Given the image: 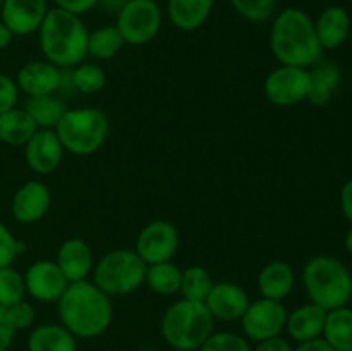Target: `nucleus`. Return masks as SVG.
I'll return each instance as SVG.
<instances>
[{
	"instance_id": "obj_1",
	"label": "nucleus",
	"mask_w": 352,
	"mask_h": 351,
	"mask_svg": "<svg viewBox=\"0 0 352 351\" xmlns=\"http://www.w3.org/2000/svg\"><path fill=\"white\" fill-rule=\"evenodd\" d=\"M60 323L79 339H91L105 332L112 323L113 306L93 281L69 282L57 301Z\"/></svg>"
},
{
	"instance_id": "obj_2",
	"label": "nucleus",
	"mask_w": 352,
	"mask_h": 351,
	"mask_svg": "<svg viewBox=\"0 0 352 351\" xmlns=\"http://www.w3.org/2000/svg\"><path fill=\"white\" fill-rule=\"evenodd\" d=\"M270 48L282 65L311 67L322 58L323 48L315 31V21L301 9L289 7L274 19Z\"/></svg>"
},
{
	"instance_id": "obj_3",
	"label": "nucleus",
	"mask_w": 352,
	"mask_h": 351,
	"mask_svg": "<svg viewBox=\"0 0 352 351\" xmlns=\"http://www.w3.org/2000/svg\"><path fill=\"white\" fill-rule=\"evenodd\" d=\"M38 34L45 61L57 67L78 65L88 55V30L81 17L67 10L48 9Z\"/></svg>"
},
{
	"instance_id": "obj_4",
	"label": "nucleus",
	"mask_w": 352,
	"mask_h": 351,
	"mask_svg": "<svg viewBox=\"0 0 352 351\" xmlns=\"http://www.w3.org/2000/svg\"><path fill=\"white\" fill-rule=\"evenodd\" d=\"M302 284L309 301L323 310L347 306L352 299V274L346 264L330 255H318L306 262Z\"/></svg>"
},
{
	"instance_id": "obj_5",
	"label": "nucleus",
	"mask_w": 352,
	"mask_h": 351,
	"mask_svg": "<svg viewBox=\"0 0 352 351\" xmlns=\"http://www.w3.org/2000/svg\"><path fill=\"white\" fill-rule=\"evenodd\" d=\"M215 319L205 303L179 299L162 315L160 332L165 343L177 351H196L212 336Z\"/></svg>"
},
{
	"instance_id": "obj_6",
	"label": "nucleus",
	"mask_w": 352,
	"mask_h": 351,
	"mask_svg": "<svg viewBox=\"0 0 352 351\" xmlns=\"http://www.w3.org/2000/svg\"><path fill=\"white\" fill-rule=\"evenodd\" d=\"M65 151L78 157L96 153L109 136V117L100 109H67L55 126Z\"/></svg>"
},
{
	"instance_id": "obj_7",
	"label": "nucleus",
	"mask_w": 352,
	"mask_h": 351,
	"mask_svg": "<svg viewBox=\"0 0 352 351\" xmlns=\"http://www.w3.org/2000/svg\"><path fill=\"white\" fill-rule=\"evenodd\" d=\"M146 267L143 258L129 248H119L103 255L93 267V282L105 295L126 296L144 284Z\"/></svg>"
},
{
	"instance_id": "obj_8",
	"label": "nucleus",
	"mask_w": 352,
	"mask_h": 351,
	"mask_svg": "<svg viewBox=\"0 0 352 351\" xmlns=\"http://www.w3.org/2000/svg\"><path fill=\"white\" fill-rule=\"evenodd\" d=\"M117 30L127 45H146L162 28V10L155 0H126L117 14Z\"/></svg>"
},
{
	"instance_id": "obj_9",
	"label": "nucleus",
	"mask_w": 352,
	"mask_h": 351,
	"mask_svg": "<svg viewBox=\"0 0 352 351\" xmlns=\"http://www.w3.org/2000/svg\"><path fill=\"white\" fill-rule=\"evenodd\" d=\"M308 67L298 65H280L267 76L263 83L265 96L270 103L277 107H292L305 102L309 93Z\"/></svg>"
},
{
	"instance_id": "obj_10",
	"label": "nucleus",
	"mask_w": 352,
	"mask_h": 351,
	"mask_svg": "<svg viewBox=\"0 0 352 351\" xmlns=\"http://www.w3.org/2000/svg\"><path fill=\"white\" fill-rule=\"evenodd\" d=\"M287 308L277 299L260 298L251 301L244 315L241 317V326L246 339L260 341L280 336L287 323Z\"/></svg>"
},
{
	"instance_id": "obj_11",
	"label": "nucleus",
	"mask_w": 352,
	"mask_h": 351,
	"mask_svg": "<svg viewBox=\"0 0 352 351\" xmlns=\"http://www.w3.org/2000/svg\"><path fill=\"white\" fill-rule=\"evenodd\" d=\"M179 248V231L168 220H153L140 231L136 251L146 265L168 262Z\"/></svg>"
},
{
	"instance_id": "obj_12",
	"label": "nucleus",
	"mask_w": 352,
	"mask_h": 351,
	"mask_svg": "<svg viewBox=\"0 0 352 351\" xmlns=\"http://www.w3.org/2000/svg\"><path fill=\"white\" fill-rule=\"evenodd\" d=\"M26 292L41 303H57L67 289L69 281L52 260H38L24 272Z\"/></svg>"
},
{
	"instance_id": "obj_13",
	"label": "nucleus",
	"mask_w": 352,
	"mask_h": 351,
	"mask_svg": "<svg viewBox=\"0 0 352 351\" xmlns=\"http://www.w3.org/2000/svg\"><path fill=\"white\" fill-rule=\"evenodd\" d=\"M64 147L55 129H38L24 145V158L28 167L36 174H52L57 171L64 158Z\"/></svg>"
},
{
	"instance_id": "obj_14",
	"label": "nucleus",
	"mask_w": 352,
	"mask_h": 351,
	"mask_svg": "<svg viewBox=\"0 0 352 351\" xmlns=\"http://www.w3.org/2000/svg\"><path fill=\"white\" fill-rule=\"evenodd\" d=\"M47 12V0H2L0 17L14 36H26L40 30Z\"/></svg>"
},
{
	"instance_id": "obj_15",
	"label": "nucleus",
	"mask_w": 352,
	"mask_h": 351,
	"mask_svg": "<svg viewBox=\"0 0 352 351\" xmlns=\"http://www.w3.org/2000/svg\"><path fill=\"white\" fill-rule=\"evenodd\" d=\"M52 205V193L41 181H28L16 189L10 202L12 217L21 224H34L43 219Z\"/></svg>"
},
{
	"instance_id": "obj_16",
	"label": "nucleus",
	"mask_w": 352,
	"mask_h": 351,
	"mask_svg": "<svg viewBox=\"0 0 352 351\" xmlns=\"http://www.w3.org/2000/svg\"><path fill=\"white\" fill-rule=\"evenodd\" d=\"M16 83L19 92L30 96L54 95L64 83L60 67L48 61H31L17 71Z\"/></svg>"
},
{
	"instance_id": "obj_17",
	"label": "nucleus",
	"mask_w": 352,
	"mask_h": 351,
	"mask_svg": "<svg viewBox=\"0 0 352 351\" xmlns=\"http://www.w3.org/2000/svg\"><path fill=\"white\" fill-rule=\"evenodd\" d=\"M250 303L248 292L239 284L229 281L213 282L212 291L205 299L206 308L210 310L213 319L223 320V322L241 320Z\"/></svg>"
},
{
	"instance_id": "obj_18",
	"label": "nucleus",
	"mask_w": 352,
	"mask_h": 351,
	"mask_svg": "<svg viewBox=\"0 0 352 351\" xmlns=\"http://www.w3.org/2000/svg\"><path fill=\"white\" fill-rule=\"evenodd\" d=\"M55 264L58 265L69 282L86 281L88 275L93 274V267H95L91 246L79 237L65 240L58 246Z\"/></svg>"
},
{
	"instance_id": "obj_19",
	"label": "nucleus",
	"mask_w": 352,
	"mask_h": 351,
	"mask_svg": "<svg viewBox=\"0 0 352 351\" xmlns=\"http://www.w3.org/2000/svg\"><path fill=\"white\" fill-rule=\"evenodd\" d=\"M325 320L327 310H323L322 306L309 301L298 306V308H294L292 312H289L285 330H287L289 336L294 341H298V343L318 339L323 334Z\"/></svg>"
},
{
	"instance_id": "obj_20",
	"label": "nucleus",
	"mask_w": 352,
	"mask_h": 351,
	"mask_svg": "<svg viewBox=\"0 0 352 351\" xmlns=\"http://www.w3.org/2000/svg\"><path fill=\"white\" fill-rule=\"evenodd\" d=\"M315 31L323 50H333L340 47L349 36V12L340 6L327 7L315 21Z\"/></svg>"
},
{
	"instance_id": "obj_21",
	"label": "nucleus",
	"mask_w": 352,
	"mask_h": 351,
	"mask_svg": "<svg viewBox=\"0 0 352 351\" xmlns=\"http://www.w3.org/2000/svg\"><path fill=\"white\" fill-rule=\"evenodd\" d=\"M294 284V268L282 260L270 262L258 274V289L261 292V298L282 301L291 295Z\"/></svg>"
},
{
	"instance_id": "obj_22",
	"label": "nucleus",
	"mask_w": 352,
	"mask_h": 351,
	"mask_svg": "<svg viewBox=\"0 0 352 351\" xmlns=\"http://www.w3.org/2000/svg\"><path fill=\"white\" fill-rule=\"evenodd\" d=\"M311 83H309L308 102L315 107H327L333 98V93L339 88L342 72L339 65L330 61H318L309 69Z\"/></svg>"
},
{
	"instance_id": "obj_23",
	"label": "nucleus",
	"mask_w": 352,
	"mask_h": 351,
	"mask_svg": "<svg viewBox=\"0 0 352 351\" xmlns=\"http://www.w3.org/2000/svg\"><path fill=\"white\" fill-rule=\"evenodd\" d=\"M213 0H167L170 23L182 31H195L208 21Z\"/></svg>"
},
{
	"instance_id": "obj_24",
	"label": "nucleus",
	"mask_w": 352,
	"mask_h": 351,
	"mask_svg": "<svg viewBox=\"0 0 352 351\" xmlns=\"http://www.w3.org/2000/svg\"><path fill=\"white\" fill-rule=\"evenodd\" d=\"M28 351H78V337L62 323H41L31 330Z\"/></svg>"
},
{
	"instance_id": "obj_25",
	"label": "nucleus",
	"mask_w": 352,
	"mask_h": 351,
	"mask_svg": "<svg viewBox=\"0 0 352 351\" xmlns=\"http://www.w3.org/2000/svg\"><path fill=\"white\" fill-rule=\"evenodd\" d=\"M38 131V126L24 109L14 107L0 114V141L10 147H24Z\"/></svg>"
},
{
	"instance_id": "obj_26",
	"label": "nucleus",
	"mask_w": 352,
	"mask_h": 351,
	"mask_svg": "<svg viewBox=\"0 0 352 351\" xmlns=\"http://www.w3.org/2000/svg\"><path fill=\"white\" fill-rule=\"evenodd\" d=\"M323 339L336 351H352V308H340L327 312Z\"/></svg>"
},
{
	"instance_id": "obj_27",
	"label": "nucleus",
	"mask_w": 352,
	"mask_h": 351,
	"mask_svg": "<svg viewBox=\"0 0 352 351\" xmlns=\"http://www.w3.org/2000/svg\"><path fill=\"white\" fill-rule=\"evenodd\" d=\"M23 109L30 114L38 129H55L62 116L67 112L64 100L57 98L55 95L30 96Z\"/></svg>"
},
{
	"instance_id": "obj_28",
	"label": "nucleus",
	"mask_w": 352,
	"mask_h": 351,
	"mask_svg": "<svg viewBox=\"0 0 352 351\" xmlns=\"http://www.w3.org/2000/svg\"><path fill=\"white\" fill-rule=\"evenodd\" d=\"M181 277L182 268H179L174 262L168 260L148 265L144 282L157 295L172 296L181 289Z\"/></svg>"
},
{
	"instance_id": "obj_29",
	"label": "nucleus",
	"mask_w": 352,
	"mask_h": 351,
	"mask_svg": "<svg viewBox=\"0 0 352 351\" xmlns=\"http://www.w3.org/2000/svg\"><path fill=\"white\" fill-rule=\"evenodd\" d=\"M212 288V275H210V272L206 270L205 267H201V265H191V267L182 270L181 289H179V292H181L184 299L205 303V299L208 298Z\"/></svg>"
},
{
	"instance_id": "obj_30",
	"label": "nucleus",
	"mask_w": 352,
	"mask_h": 351,
	"mask_svg": "<svg viewBox=\"0 0 352 351\" xmlns=\"http://www.w3.org/2000/svg\"><path fill=\"white\" fill-rule=\"evenodd\" d=\"M124 47V40L120 36L117 26H102L89 33L88 36V54L100 61L116 57Z\"/></svg>"
},
{
	"instance_id": "obj_31",
	"label": "nucleus",
	"mask_w": 352,
	"mask_h": 351,
	"mask_svg": "<svg viewBox=\"0 0 352 351\" xmlns=\"http://www.w3.org/2000/svg\"><path fill=\"white\" fill-rule=\"evenodd\" d=\"M24 295H26L24 275L12 265L0 268V306L9 308L24 299Z\"/></svg>"
},
{
	"instance_id": "obj_32",
	"label": "nucleus",
	"mask_w": 352,
	"mask_h": 351,
	"mask_svg": "<svg viewBox=\"0 0 352 351\" xmlns=\"http://www.w3.org/2000/svg\"><path fill=\"white\" fill-rule=\"evenodd\" d=\"M72 85L85 95H93L105 88L107 74L100 65L81 64L72 71Z\"/></svg>"
},
{
	"instance_id": "obj_33",
	"label": "nucleus",
	"mask_w": 352,
	"mask_h": 351,
	"mask_svg": "<svg viewBox=\"0 0 352 351\" xmlns=\"http://www.w3.org/2000/svg\"><path fill=\"white\" fill-rule=\"evenodd\" d=\"M234 10L250 23H265L275 12L277 0H230Z\"/></svg>"
},
{
	"instance_id": "obj_34",
	"label": "nucleus",
	"mask_w": 352,
	"mask_h": 351,
	"mask_svg": "<svg viewBox=\"0 0 352 351\" xmlns=\"http://www.w3.org/2000/svg\"><path fill=\"white\" fill-rule=\"evenodd\" d=\"M198 351H251L250 343L244 336L236 332H212V336L201 344Z\"/></svg>"
},
{
	"instance_id": "obj_35",
	"label": "nucleus",
	"mask_w": 352,
	"mask_h": 351,
	"mask_svg": "<svg viewBox=\"0 0 352 351\" xmlns=\"http://www.w3.org/2000/svg\"><path fill=\"white\" fill-rule=\"evenodd\" d=\"M24 251V244L19 240H16L9 227L3 222H0V268L10 267Z\"/></svg>"
},
{
	"instance_id": "obj_36",
	"label": "nucleus",
	"mask_w": 352,
	"mask_h": 351,
	"mask_svg": "<svg viewBox=\"0 0 352 351\" xmlns=\"http://www.w3.org/2000/svg\"><path fill=\"white\" fill-rule=\"evenodd\" d=\"M7 310V317H9L10 323H12L14 330H24L30 329L33 326L34 319H36V312H34V306L31 305L26 299H21L16 305L9 306Z\"/></svg>"
},
{
	"instance_id": "obj_37",
	"label": "nucleus",
	"mask_w": 352,
	"mask_h": 351,
	"mask_svg": "<svg viewBox=\"0 0 352 351\" xmlns=\"http://www.w3.org/2000/svg\"><path fill=\"white\" fill-rule=\"evenodd\" d=\"M19 100V88L16 79L0 72V114L14 109Z\"/></svg>"
},
{
	"instance_id": "obj_38",
	"label": "nucleus",
	"mask_w": 352,
	"mask_h": 351,
	"mask_svg": "<svg viewBox=\"0 0 352 351\" xmlns=\"http://www.w3.org/2000/svg\"><path fill=\"white\" fill-rule=\"evenodd\" d=\"M55 7L67 12L76 14V16H82V14L89 12L93 7L100 3V0H54Z\"/></svg>"
},
{
	"instance_id": "obj_39",
	"label": "nucleus",
	"mask_w": 352,
	"mask_h": 351,
	"mask_svg": "<svg viewBox=\"0 0 352 351\" xmlns=\"http://www.w3.org/2000/svg\"><path fill=\"white\" fill-rule=\"evenodd\" d=\"M16 330H14L12 323H10L9 317H7V310L0 306V351H7L12 344Z\"/></svg>"
},
{
	"instance_id": "obj_40",
	"label": "nucleus",
	"mask_w": 352,
	"mask_h": 351,
	"mask_svg": "<svg viewBox=\"0 0 352 351\" xmlns=\"http://www.w3.org/2000/svg\"><path fill=\"white\" fill-rule=\"evenodd\" d=\"M251 351H292V346L287 339H284L282 336H277L272 337V339L260 341L256 344V348Z\"/></svg>"
},
{
	"instance_id": "obj_41",
	"label": "nucleus",
	"mask_w": 352,
	"mask_h": 351,
	"mask_svg": "<svg viewBox=\"0 0 352 351\" xmlns=\"http://www.w3.org/2000/svg\"><path fill=\"white\" fill-rule=\"evenodd\" d=\"M340 209H342L344 217L352 224V179L340 189Z\"/></svg>"
},
{
	"instance_id": "obj_42",
	"label": "nucleus",
	"mask_w": 352,
	"mask_h": 351,
	"mask_svg": "<svg viewBox=\"0 0 352 351\" xmlns=\"http://www.w3.org/2000/svg\"><path fill=\"white\" fill-rule=\"evenodd\" d=\"M292 351H336L323 337L318 339L305 341V343H298V346L292 348Z\"/></svg>"
},
{
	"instance_id": "obj_43",
	"label": "nucleus",
	"mask_w": 352,
	"mask_h": 351,
	"mask_svg": "<svg viewBox=\"0 0 352 351\" xmlns=\"http://www.w3.org/2000/svg\"><path fill=\"white\" fill-rule=\"evenodd\" d=\"M12 38L14 34L10 33L9 28H7L6 24L2 23V19H0V52L6 50V48L12 43Z\"/></svg>"
},
{
	"instance_id": "obj_44",
	"label": "nucleus",
	"mask_w": 352,
	"mask_h": 351,
	"mask_svg": "<svg viewBox=\"0 0 352 351\" xmlns=\"http://www.w3.org/2000/svg\"><path fill=\"white\" fill-rule=\"evenodd\" d=\"M344 246H346L347 253L352 255V224H351L349 231L346 233V237H344Z\"/></svg>"
},
{
	"instance_id": "obj_45",
	"label": "nucleus",
	"mask_w": 352,
	"mask_h": 351,
	"mask_svg": "<svg viewBox=\"0 0 352 351\" xmlns=\"http://www.w3.org/2000/svg\"><path fill=\"white\" fill-rule=\"evenodd\" d=\"M0 9H2V0H0Z\"/></svg>"
}]
</instances>
